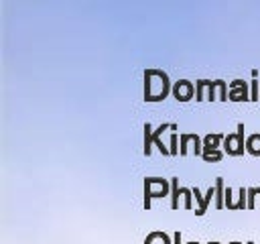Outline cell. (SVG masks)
<instances>
[{
	"mask_svg": "<svg viewBox=\"0 0 260 244\" xmlns=\"http://www.w3.org/2000/svg\"><path fill=\"white\" fill-rule=\"evenodd\" d=\"M173 92V83L162 69H144V102H160Z\"/></svg>",
	"mask_w": 260,
	"mask_h": 244,
	"instance_id": "6da1fadb",
	"label": "cell"
},
{
	"mask_svg": "<svg viewBox=\"0 0 260 244\" xmlns=\"http://www.w3.org/2000/svg\"><path fill=\"white\" fill-rule=\"evenodd\" d=\"M195 100L197 102H203V100H230V92L225 87V81L221 79H215V81H207V79H197L195 83Z\"/></svg>",
	"mask_w": 260,
	"mask_h": 244,
	"instance_id": "7a4b0ae2",
	"label": "cell"
},
{
	"mask_svg": "<svg viewBox=\"0 0 260 244\" xmlns=\"http://www.w3.org/2000/svg\"><path fill=\"white\" fill-rule=\"evenodd\" d=\"M171 193V181L160 177H146L144 179V209H150L154 197H165Z\"/></svg>",
	"mask_w": 260,
	"mask_h": 244,
	"instance_id": "3957f363",
	"label": "cell"
},
{
	"mask_svg": "<svg viewBox=\"0 0 260 244\" xmlns=\"http://www.w3.org/2000/svg\"><path fill=\"white\" fill-rule=\"evenodd\" d=\"M223 148H225V155L230 157H240L246 152V140H244V124L240 122L236 132L234 134H225L223 138Z\"/></svg>",
	"mask_w": 260,
	"mask_h": 244,
	"instance_id": "277c9868",
	"label": "cell"
},
{
	"mask_svg": "<svg viewBox=\"0 0 260 244\" xmlns=\"http://www.w3.org/2000/svg\"><path fill=\"white\" fill-rule=\"evenodd\" d=\"M185 197V209H193V191L187 187H179V179L173 177L171 179V207L177 209L179 207V197Z\"/></svg>",
	"mask_w": 260,
	"mask_h": 244,
	"instance_id": "5b68a950",
	"label": "cell"
},
{
	"mask_svg": "<svg viewBox=\"0 0 260 244\" xmlns=\"http://www.w3.org/2000/svg\"><path fill=\"white\" fill-rule=\"evenodd\" d=\"M173 124H160L156 130H152V126L148 124V122H144V155L148 157L150 155V150H152V146H154V142H158L160 140V134L165 132V130H169Z\"/></svg>",
	"mask_w": 260,
	"mask_h": 244,
	"instance_id": "8992f818",
	"label": "cell"
},
{
	"mask_svg": "<svg viewBox=\"0 0 260 244\" xmlns=\"http://www.w3.org/2000/svg\"><path fill=\"white\" fill-rule=\"evenodd\" d=\"M193 94H195V89H193V83L189 79H179V81L173 83V96H175V100L189 102V100H193Z\"/></svg>",
	"mask_w": 260,
	"mask_h": 244,
	"instance_id": "52a82bcc",
	"label": "cell"
},
{
	"mask_svg": "<svg viewBox=\"0 0 260 244\" xmlns=\"http://www.w3.org/2000/svg\"><path fill=\"white\" fill-rule=\"evenodd\" d=\"M230 100L232 102H246V100H250L248 83L244 79H234L230 83Z\"/></svg>",
	"mask_w": 260,
	"mask_h": 244,
	"instance_id": "ba28073f",
	"label": "cell"
},
{
	"mask_svg": "<svg viewBox=\"0 0 260 244\" xmlns=\"http://www.w3.org/2000/svg\"><path fill=\"white\" fill-rule=\"evenodd\" d=\"M223 138H225V134H207V136L203 138V152L219 148V142H221Z\"/></svg>",
	"mask_w": 260,
	"mask_h": 244,
	"instance_id": "9c48e42d",
	"label": "cell"
},
{
	"mask_svg": "<svg viewBox=\"0 0 260 244\" xmlns=\"http://www.w3.org/2000/svg\"><path fill=\"white\" fill-rule=\"evenodd\" d=\"M246 150L254 157H260V134H250L246 140Z\"/></svg>",
	"mask_w": 260,
	"mask_h": 244,
	"instance_id": "30bf717a",
	"label": "cell"
},
{
	"mask_svg": "<svg viewBox=\"0 0 260 244\" xmlns=\"http://www.w3.org/2000/svg\"><path fill=\"white\" fill-rule=\"evenodd\" d=\"M223 195H225V191H223V179L217 177V179H215V207H217V209H221V207L225 205Z\"/></svg>",
	"mask_w": 260,
	"mask_h": 244,
	"instance_id": "8fae6325",
	"label": "cell"
},
{
	"mask_svg": "<svg viewBox=\"0 0 260 244\" xmlns=\"http://www.w3.org/2000/svg\"><path fill=\"white\" fill-rule=\"evenodd\" d=\"M193 197L199 201V207H197V211H195V214H197V216H203V214L207 211V203H209V201L205 199V195H201V191H199L197 187H193Z\"/></svg>",
	"mask_w": 260,
	"mask_h": 244,
	"instance_id": "7c38bea8",
	"label": "cell"
},
{
	"mask_svg": "<svg viewBox=\"0 0 260 244\" xmlns=\"http://www.w3.org/2000/svg\"><path fill=\"white\" fill-rule=\"evenodd\" d=\"M201 159H203V161H207V163L221 161V159H223V150H219V148H215V150H207V152H203V155H201Z\"/></svg>",
	"mask_w": 260,
	"mask_h": 244,
	"instance_id": "4fadbf2b",
	"label": "cell"
},
{
	"mask_svg": "<svg viewBox=\"0 0 260 244\" xmlns=\"http://www.w3.org/2000/svg\"><path fill=\"white\" fill-rule=\"evenodd\" d=\"M193 140V134H181V146H179V155H187V144Z\"/></svg>",
	"mask_w": 260,
	"mask_h": 244,
	"instance_id": "5bb4252c",
	"label": "cell"
},
{
	"mask_svg": "<svg viewBox=\"0 0 260 244\" xmlns=\"http://www.w3.org/2000/svg\"><path fill=\"white\" fill-rule=\"evenodd\" d=\"M250 100H260V98H258V79H252V94H250Z\"/></svg>",
	"mask_w": 260,
	"mask_h": 244,
	"instance_id": "9a60e30c",
	"label": "cell"
},
{
	"mask_svg": "<svg viewBox=\"0 0 260 244\" xmlns=\"http://www.w3.org/2000/svg\"><path fill=\"white\" fill-rule=\"evenodd\" d=\"M171 155H177V134H171Z\"/></svg>",
	"mask_w": 260,
	"mask_h": 244,
	"instance_id": "2e32d148",
	"label": "cell"
},
{
	"mask_svg": "<svg viewBox=\"0 0 260 244\" xmlns=\"http://www.w3.org/2000/svg\"><path fill=\"white\" fill-rule=\"evenodd\" d=\"M173 244H183V242H181V232H179V230L173 234Z\"/></svg>",
	"mask_w": 260,
	"mask_h": 244,
	"instance_id": "e0dca14e",
	"label": "cell"
},
{
	"mask_svg": "<svg viewBox=\"0 0 260 244\" xmlns=\"http://www.w3.org/2000/svg\"><path fill=\"white\" fill-rule=\"evenodd\" d=\"M207 244H221V242H215V240H213V242H207Z\"/></svg>",
	"mask_w": 260,
	"mask_h": 244,
	"instance_id": "ac0fdd59",
	"label": "cell"
},
{
	"mask_svg": "<svg viewBox=\"0 0 260 244\" xmlns=\"http://www.w3.org/2000/svg\"><path fill=\"white\" fill-rule=\"evenodd\" d=\"M230 244H242V242H238V240H234V242H230Z\"/></svg>",
	"mask_w": 260,
	"mask_h": 244,
	"instance_id": "d6986e66",
	"label": "cell"
},
{
	"mask_svg": "<svg viewBox=\"0 0 260 244\" xmlns=\"http://www.w3.org/2000/svg\"><path fill=\"white\" fill-rule=\"evenodd\" d=\"M256 191H258V197H260V189H258V187H256Z\"/></svg>",
	"mask_w": 260,
	"mask_h": 244,
	"instance_id": "ffe728a7",
	"label": "cell"
}]
</instances>
